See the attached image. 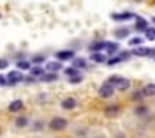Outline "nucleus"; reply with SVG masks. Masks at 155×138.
Here are the masks:
<instances>
[{
	"label": "nucleus",
	"instance_id": "obj_1",
	"mask_svg": "<svg viewBox=\"0 0 155 138\" xmlns=\"http://www.w3.org/2000/svg\"><path fill=\"white\" fill-rule=\"evenodd\" d=\"M107 82L108 83H112L115 87V90L117 91H128L130 90V87H132V82L128 80V78H125V77H118V75H112L110 78H107Z\"/></svg>",
	"mask_w": 155,
	"mask_h": 138
},
{
	"label": "nucleus",
	"instance_id": "obj_2",
	"mask_svg": "<svg viewBox=\"0 0 155 138\" xmlns=\"http://www.w3.org/2000/svg\"><path fill=\"white\" fill-rule=\"evenodd\" d=\"M68 127V120L64 117H54L48 121V130L50 131H64Z\"/></svg>",
	"mask_w": 155,
	"mask_h": 138
},
{
	"label": "nucleus",
	"instance_id": "obj_3",
	"mask_svg": "<svg viewBox=\"0 0 155 138\" xmlns=\"http://www.w3.org/2000/svg\"><path fill=\"white\" fill-rule=\"evenodd\" d=\"M115 91H117V90H115L114 85L108 83V82L105 80L104 83L100 85V88H98V97L104 98V100H110V98L115 95Z\"/></svg>",
	"mask_w": 155,
	"mask_h": 138
},
{
	"label": "nucleus",
	"instance_id": "obj_4",
	"mask_svg": "<svg viewBox=\"0 0 155 138\" xmlns=\"http://www.w3.org/2000/svg\"><path fill=\"white\" fill-rule=\"evenodd\" d=\"M132 55H135V57H155V48L138 45L137 48H134V50H132Z\"/></svg>",
	"mask_w": 155,
	"mask_h": 138
},
{
	"label": "nucleus",
	"instance_id": "obj_5",
	"mask_svg": "<svg viewBox=\"0 0 155 138\" xmlns=\"http://www.w3.org/2000/svg\"><path fill=\"white\" fill-rule=\"evenodd\" d=\"M130 55H132V52H124V53H118V55H114V57H108V60H107V65H117V63H120V62H125V60H128L130 58Z\"/></svg>",
	"mask_w": 155,
	"mask_h": 138
},
{
	"label": "nucleus",
	"instance_id": "obj_6",
	"mask_svg": "<svg viewBox=\"0 0 155 138\" xmlns=\"http://www.w3.org/2000/svg\"><path fill=\"white\" fill-rule=\"evenodd\" d=\"M20 82H24V75L20 73V72H10V73L7 75V85H10V87H14V85L20 83Z\"/></svg>",
	"mask_w": 155,
	"mask_h": 138
},
{
	"label": "nucleus",
	"instance_id": "obj_7",
	"mask_svg": "<svg viewBox=\"0 0 155 138\" xmlns=\"http://www.w3.org/2000/svg\"><path fill=\"white\" fill-rule=\"evenodd\" d=\"M77 105H78V101H77V98H74V97H67L60 101V107L64 108V110H75Z\"/></svg>",
	"mask_w": 155,
	"mask_h": 138
},
{
	"label": "nucleus",
	"instance_id": "obj_8",
	"mask_svg": "<svg viewBox=\"0 0 155 138\" xmlns=\"http://www.w3.org/2000/svg\"><path fill=\"white\" fill-rule=\"evenodd\" d=\"M134 20H135L134 28H135L137 32H145V30L148 28V22L145 20L143 17H140V15H135V18H134Z\"/></svg>",
	"mask_w": 155,
	"mask_h": 138
},
{
	"label": "nucleus",
	"instance_id": "obj_9",
	"mask_svg": "<svg viewBox=\"0 0 155 138\" xmlns=\"http://www.w3.org/2000/svg\"><path fill=\"white\" fill-rule=\"evenodd\" d=\"M134 115H135V117H138V118H145V117L150 115V110H148V107L138 103L137 107H135V110H134Z\"/></svg>",
	"mask_w": 155,
	"mask_h": 138
},
{
	"label": "nucleus",
	"instance_id": "obj_10",
	"mask_svg": "<svg viewBox=\"0 0 155 138\" xmlns=\"http://www.w3.org/2000/svg\"><path fill=\"white\" fill-rule=\"evenodd\" d=\"M132 18H135V15L130 14V12H124V14H112V20H115V22H127V20H132Z\"/></svg>",
	"mask_w": 155,
	"mask_h": 138
},
{
	"label": "nucleus",
	"instance_id": "obj_11",
	"mask_svg": "<svg viewBox=\"0 0 155 138\" xmlns=\"http://www.w3.org/2000/svg\"><path fill=\"white\" fill-rule=\"evenodd\" d=\"M75 57V53L72 50H62V52H57L55 53V58L60 62H67V60H72Z\"/></svg>",
	"mask_w": 155,
	"mask_h": 138
},
{
	"label": "nucleus",
	"instance_id": "obj_12",
	"mask_svg": "<svg viewBox=\"0 0 155 138\" xmlns=\"http://www.w3.org/2000/svg\"><path fill=\"white\" fill-rule=\"evenodd\" d=\"M140 90H142V93H143L145 98L155 97V83H145L143 87L140 88Z\"/></svg>",
	"mask_w": 155,
	"mask_h": 138
},
{
	"label": "nucleus",
	"instance_id": "obj_13",
	"mask_svg": "<svg viewBox=\"0 0 155 138\" xmlns=\"http://www.w3.org/2000/svg\"><path fill=\"white\" fill-rule=\"evenodd\" d=\"M64 68V63L60 60H55V62H47L45 65V70L47 72H60Z\"/></svg>",
	"mask_w": 155,
	"mask_h": 138
},
{
	"label": "nucleus",
	"instance_id": "obj_14",
	"mask_svg": "<svg viewBox=\"0 0 155 138\" xmlns=\"http://www.w3.org/2000/svg\"><path fill=\"white\" fill-rule=\"evenodd\" d=\"M24 110V101L22 100H14L10 101V105H8V111H12V113H18V111Z\"/></svg>",
	"mask_w": 155,
	"mask_h": 138
},
{
	"label": "nucleus",
	"instance_id": "obj_15",
	"mask_svg": "<svg viewBox=\"0 0 155 138\" xmlns=\"http://www.w3.org/2000/svg\"><path fill=\"white\" fill-rule=\"evenodd\" d=\"M107 48V42L104 40H98V42H94V43H90V47H88V50L94 53V52H102Z\"/></svg>",
	"mask_w": 155,
	"mask_h": 138
},
{
	"label": "nucleus",
	"instance_id": "obj_16",
	"mask_svg": "<svg viewBox=\"0 0 155 138\" xmlns=\"http://www.w3.org/2000/svg\"><path fill=\"white\" fill-rule=\"evenodd\" d=\"M90 60L95 62V63H107V55H104L102 52H94V53L90 55Z\"/></svg>",
	"mask_w": 155,
	"mask_h": 138
},
{
	"label": "nucleus",
	"instance_id": "obj_17",
	"mask_svg": "<svg viewBox=\"0 0 155 138\" xmlns=\"http://www.w3.org/2000/svg\"><path fill=\"white\" fill-rule=\"evenodd\" d=\"M28 121L30 120H28L27 115H18L17 120H15V128H18V130H20V128H27Z\"/></svg>",
	"mask_w": 155,
	"mask_h": 138
},
{
	"label": "nucleus",
	"instance_id": "obj_18",
	"mask_svg": "<svg viewBox=\"0 0 155 138\" xmlns=\"http://www.w3.org/2000/svg\"><path fill=\"white\" fill-rule=\"evenodd\" d=\"M40 80L45 82V83H50V82L58 80V75H57V72H47V73H44L40 77Z\"/></svg>",
	"mask_w": 155,
	"mask_h": 138
},
{
	"label": "nucleus",
	"instance_id": "obj_19",
	"mask_svg": "<svg viewBox=\"0 0 155 138\" xmlns=\"http://www.w3.org/2000/svg\"><path fill=\"white\" fill-rule=\"evenodd\" d=\"M114 35L117 38H127L128 35H130V28L128 27H120V28H115Z\"/></svg>",
	"mask_w": 155,
	"mask_h": 138
},
{
	"label": "nucleus",
	"instance_id": "obj_20",
	"mask_svg": "<svg viewBox=\"0 0 155 138\" xmlns=\"http://www.w3.org/2000/svg\"><path fill=\"white\" fill-rule=\"evenodd\" d=\"M118 43H115V42H107V53L110 55V57H114L115 53H118Z\"/></svg>",
	"mask_w": 155,
	"mask_h": 138
},
{
	"label": "nucleus",
	"instance_id": "obj_21",
	"mask_svg": "<svg viewBox=\"0 0 155 138\" xmlns=\"http://www.w3.org/2000/svg\"><path fill=\"white\" fill-rule=\"evenodd\" d=\"M118 111H120V107H118V105H110V107L105 108V115H107V117H117Z\"/></svg>",
	"mask_w": 155,
	"mask_h": 138
},
{
	"label": "nucleus",
	"instance_id": "obj_22",
	"mask_svg": "<svg viewBox=\"0 0 155 138\" xmlns=\"http://www.w3.org/2000/svg\"><path fill=\"white\" fill-rule=\"evenodd\" d=\"M72 65H74V67H77L78 70H80V68H87L88 67V63H87V60H85V58H72Z\"/></svg>",
	"mask_w": 155,
	"mask_h": 138
},
{
	"label": "nucleus",
	"instance_id": "obj_23",
	"mask_svg": "<svg viewBox=\"0 0 155 138\" xmlns=\"http://www.w3.org/2000/svg\"><path fill=\"white\" fill-rule=\"evenodd\" d=\"M64 73L67 75L68 78H70V77H75V75H80V70H78L77 67H74V65H72V67L64 68Z\"/></svg>",
	"mask_w": 155,
	"mask_h": 138
},
{
	"label": "nucleus",
	"instance_id": "obj_24",
	"mask_svg": "<svg viewBox=\"0 0 155 138\" xmlns=\"http://www.w3.org/2000/svg\"><path fill=\"white\" fill-rule=\"evenodd\" d=\"M44 73H45V70H44L42 67H38V65H37V67H32V68H30V75H32L34 78H40Z\"/></svg>",
	"mask_w": 155,
	"mask_h": 138
},
{
	"label": "nucleus",
	"instance_id": "obj_25",
	"mask_svg": "<svg viewBox=\"0 0 155 138\" xmlns=\"http://www.w3.org/2000/svg\"><path fill=\"white\" fill-rule=\"evenodd\" d=\"M17 67H18V70H30V68H32V62L20 60V62H17Z\"/></svg>",
	"mask_w": 155,
	"mask_h": 138
},
{
	"label": "nucleus",
	"instance_id": "obj_26",
	"mask_svg": "<svg viewBox=\"0 0 155 138\" xmlns=\"http://www.w3.org/2000/svg\"><path fill=\"white\" fill-rule=\"evenodd\" d=\"M143 98H145V97H143V93H142V90L134 91V93H132V101H135V103H140Z\"/></svg>",
	"mask_w": 155,
	"mask_h": 138
},
{
	"label": "nucleus",
	"instance_id": "obj_27",
	"mask_svg": "<svg viewBox=\"0 0 155 138\" xmlns=\"http://www.w3.org/2000/svg\"><path fill=\"white\" fill-rule=\"evenodd\" d=\"M143 34H145V38H147V40H150V42L155 40V28L153 27H148Z\"/></svg>",
	"mask_w": 155,
	"mask_h": 138
},
{
	"label": "nucleus",
	"instance_id": "obj_28",
	"mask_svg": "<svg viewBox=\"0 0 155 138\" xmlns=\"http://www.w3.org/2000/svg\"><path fill=\"white\" fill-rule=\"evenodd\" d=\"M82 82H84V75H75V77H70V78H68V83H72V85L82 83Z\"/></svg>",
	"mask_w": 155,
	"mask_h": 138
},
{
	"label": "nucleus",
	"instance_id": "obj_29",
	"mask_svg": "<svg viewBox=\"0 0 155 138\" xmlns=\"http://www.w3.org/2000/svg\"><path fill=\"white\" fill-rule=\"evenodd\" d=\"M30 62L35 63V65H40V63H44V62H47V58H45V55H35Z\"/></svg>",
	"mask_w": 155,
	"mask_h": 138
},
{
	"label": "nucleus",
	"instance_id": "obj_30",
	"mask_svg": "<svg viewBox=\"0 0 155 138\" xmlns=\"http://www.w3.org/2000/svg\"><path fill=\"white\" fill-rule=\"evenodd\" d=\"M142 42H143V38L134 37V38H130V40H128V45H130V47H138V45H142Z\"/></svg>",
	"mask_w": 155,
	"mask_h": 138
},
{
	"label": "nucleus",
	"instance_id": "obj_31",
	"mask_svg": "<svg viewBox=\"0 0 155 138\" xmlns=\"http://www.w3.org/2000/svg\"><path fill=\"white\" fill-rule=\"evenodd\" d=\"M32 130H34V131H40V130H44V121H40V120L35 121V123L32 125Z\"/></svg>",
	"mask_w": 155,
	"mask_h": 138
},
{
	"label": "nucleus",
	"instance_id": "obj_32",
	"mask_svg": "<svg viewBox=\"0 0 155 138\" xmlns=\"http://www.w3.org/2000/svg\"><path fill=\"white\" fill-rule=\"evenodd\" d=\"M5 68H8V60L0 58V70H5Z\"/></svg>",
	"mask_w": 155,
	"mask_h": 138
},
{
	"label": "nucleus",
	"instance_id": "obj_33",
	"mask_svg": "<svg viewBox=\"0 0 155 138\" xmlns=\"http://www.w3.org/2000/svg\"><path fill=\"white\" fill-rule=\"evenodd\" d=\"M5 85H7V77L0 75V87H5Z\"/></svg>",
	"mask_w": 155,
	"mask_h": 138
},
{
	"label": "nucleus",
	"instance_id": "obj_34",
	"mask_svg": "<svg viewBox=\"0 0 155 138\" xmlns=\"http://www.w3.org/2000/svg\"><path fill=\"white\" fill-rule=\"evenodd\" d=\"M150 22H152V24L155 25V17H152V18H150Z\"/></svg>",
	"mask_w": 155,
	"mask_h": 138
},
{
	"label": "nucleus",
	"instance_id": "obj_35",
	"mask_svg": "<svg viewBox=\"0 0 155 138\" xmlns=\"http://www.w3.org/2000/svg\"><path fill=\"white\" fill-rule=\"evenodd\" d=\"M95 138H104V136H95Z\"/></svg>",
	"mask_w": 155,
	"mask_h": 138
}]
</instances>
